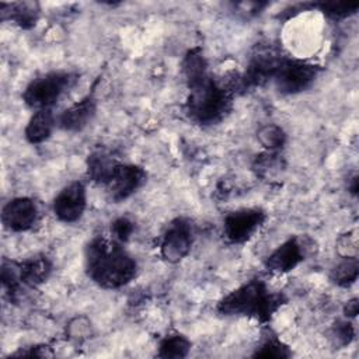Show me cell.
Here are the masks:
<instances>
[{
  "mask_svg": "<svg viewBox=\"0 0 359 359\" xmlns=\"http://www.w3.org/2000/svg\"><path fill=\"white\" fill-rule=\"evenodd\" d=\"M135 230V224L133 222H130L128 217H118L116 220H114V223L111 224V234L112 238H115L116 241L122 243V241H128L129 237L132 236Z\"/></svg>",
  "mask_w": 359,
  "mask_h": 359,
  "instance_id": "24",
  "label": "cell"
},
{
  "mask_svg": "<svg viewBox=\"0 0 359 359\" xmlns=\"http://www.w3.org/2000/svg\"><path fill=\"white\" fill-rule=\"evenodd\" d=\"M97 111V101L93 95H86L80 101L66 108L57 118L56 123L60 129L67 132H79L84 129Z\"/></svg>",
  "mask_w": 359,
  "mask_h": 359,
  "instance_id": "12",
  "label": "cell"
},
{
  "mask_svg": "<svg viewBox=\"0 0 359 359\" xmlns=\"http://www.w3.org/2000/svg\"><path fill=\"white\" fill-rule=\"evenodd\" d=\"M359 311V304H358V299H351L346 302L345 304V309H344V313L346 317H356Z\"/></svg>",
  "mask_w": 359,
  "mask_h": 359,
  "instance_id": "28",
  "label": "cell"
},
{
  "mask_svg": "<svg viewBox=\"0 0 359 359\" xmlns=\"http://www.w3.org/2000/svg\"><path fill=\"white\" fill-rule=\"evenodd\" d=\"M332 335H334L335 341L339 345H348L353 339L355 331H353V327L351 325V323H348V321H338L334 325Z\"/></svg>",
  "mask_w": 359,
  "mask_h": 359,
  "instance_id": "26",
  "label": "cell"
},
{
  "mask_svg": "<svg viewBox=\"0 0 359 359\" xmlns=\"http://www.w3.org/2000/svg\"><path fill=\"white\" fill-rule=\"evenodd\" d=\"M318 70V66L306 60L282 57L272 79L279 93L297 94L311 86Z\"/></svg>",
  "mask_w": 359,
  "mask_h": 359,
  "instance_id": "5",
  "label": "cell"
},
{
  "mask_svg": "<svg viewBox=\"0 0 359 359\" xmlns=\"http://www.w3.org/2000/svg\"><path fill=\"white\" fill-rule=\"evenodd\" d=\"M118 164L119 163L107 151L95 150L87 158V174L93 181L107 185Z\"/></svg>",
  "mask_w": 359,
  "mask_h": 359,
  "instance_id": "17",
  "label": "cell"
},
{
  "mask_svg": "<svg viewBox=\"0 0 359 359\" xmlns=\"http://www.w3.org/2000/svg\"><path fill=\"white\" fill-rule=\"evenodd\" d=\"M1 285H3L4 292L10 296V299L14 300L22 286L17 262L7 261V259L3 261V264H1Z\"/></svg>",
  "mask_w": 359,
  "mask_h": 359,
  "instance_id": "20",
  "label": "cell"
},
{
  "mask_svg": "<svg viewBox=\"0 0 359 359\" xmlns=\"http://www.w3.org/2000/svg\"><path fill=\"white\" fill-rule=\"evenodd\" d=\"M314 7H318L328 17L339 20L351 14H355L359 7V3L358 1H323V3L314 4Z\"/></svg>",
  "mask_w": 359,
  "mask_h": 359,
  "instance_id": "22",
  "label": "cell"
},
{
  "mask_svg": "<svg viewBox=\"0 0 359 359\" xmlns=\"http://www.w3.org/2000/svg\"><path fill=\"white\" fill-rule=\"evenodd\" d=\"M55 126H56V118L50 111V108L38 109L29 118L24 129V136L29 143L39 144L52 135V130Z\"/></svg>",
  "mask_w": 359,
  "mask_h": 359,
  "instance_id": "15",
  "label": "cell"
},
{
  "mask_svg": "<svg viewBox=\"0 0 359 359\" xmlns=\"http://www.w3.org/2000/svg\"><path fill=\"white\" fill-rule=\"evenodd\" d=\"M283 303L285 297L280 293H272L264 280L251 279L224 296L217 304V311L224 316H247L265 323Z\"/></svg>",
  "mask_w": 359,
  "mask_h": 359,
  "instance_id": "3",
  "label": "cell"
},
{
  "mask_svg": "<svg viewBox=\"0 0 359 359\" xmlns=\"http://www.w3.org/2000/svg\"><path fill=\"white\" fill-rule=\"evenodd\" d=\"M146 182V172L135 164H118L112 177L107 182L111 201L122 202L133 195Z\"/></svg>",
  "mask_w": 359,
  "mask_h": 359,
  "instance_id": "9",
  "label": "cell"
},
{
  "mask_svg": "<svg viewBox=\"0 0 359 359\" xmlns=\"http://www.w3.org/2000/svg\"><path fill=\"white\" fill-rule=\"evenodd\" d=\"M191 349V342L181 334H170L160 341L157 355L160 358H185Z\"/></svg>",
  "mask_w": 359,
  "mask_h": 359,
  "instance_id": "18",
  "label": "cell"
},
{
  "mask_svg": "<svg viewBox=\"0 0 359 359\" xmlns=\"http://www.w3.org/2000/svg\"><path fill=\"white\" fill-rule=\"evenodd\" d=\"M67 332L70 338H76V339L87 338V335L90 334V323L83 317H77L73 321H70L67 327Z\"/></svg>",
  "mask_w": 359,
  "mask_h": 359,
  "instance_id": "27",
  "label": "cell"
},
{
  "mask_svg": "<svg viewBox=\"0 0 359 359\" xmlns=\"http://www.w3.org/2000/svg\"><path fill=\"white\" fill-rule=\"evenodd\" d=\"M192 245V227L188 220L178 217L170 223L160 243L161 257L172 264L184 259Z\"/></svg>",
  "mask_w": 359,
  "mask_h": 359,
  "instance_id": "7",
  "label": "cell"
},
{
  "mask_svg": "<svg viewBox=\"0 0 359 359\" xmlns=\"http://www.w3.org/2000/svg\"><path fill=\"white\" fill-rule=\"evenodd\" d=\"M304 259V248L297 237H290L282 243L272 254L266 258V268L271 272L286 273L294 269Z\"/></svg>",
  "mask_w": 359,
  "mask_h": 359,
  "instance_id": "13",
  "label": "cell"
},
{
  "mask_svg": "<svg viewBox=\"0 0 359 359\" xmlns=\"http://www.w3.org/2000/svg\"><path fill=\"white\" fill-rule=\"evenodd\" d=\"M358 259L356 258H344L331 272V280L338 286H349L358 279Z\"/></svg>",
  "mask_w": 359,
  "mask_h": 359,
  "instance_id": "19",
  "label": "cell"
},
{
  "mask_svg": "<svg viewBox=\"0 0 359 359\" xmlns=\"http://www.w3.org/2000/svg\"><path fill=\"white\" fill-rule=\"evenodd\" d=\"M74 77L67 72H49L34 79L22 91V101L34 109L50 108L73 84Z\"/></svg>",
  "mask_w": 359,
  "mask_h": 359,
  "instance_id": "4",
  "label": "cell"
},
{
  "mask_svg": "<svg viewBox=\"0 0 359 359\" xmlns=\"http://www.w3.org/2000/svg\"><path fill=\"white\" fill-rule=\"evenodd\" d=\"M254 356L258 358H289L290 351L278 338L268 337L255 351Z\"/></svg>",
  "mask_w": 359,
  "mask_h": 359,
  "instance_id": "23",
  "label": "cell"
},
{
  "mask_svg": "<svg viewBox=\"0 0 359 359\" xmlns=\"http://www.w3.org/2000/svg\"><path fill=\"white\" fill-rule=\"evenodd\" d=\"M266 213L259 208H245L229 213L223 222L224 237L233 244L248 241L264 224Z\"/></svg>",
  "mask_w": 359,
  "mask_h": 359,
  "instance_id": "6",
  "label": "cell"
},
{
  "mask_svg": "<svg viewBox=\"0 0 359 359\" xmlns=\"http://www.w3.org/2000/svg\"><path fill=\"white\" fill-rule=\"evenodd\" d=\"M258 140L259 143L268 149V150H276L280 149L286 142V133L283 129L275 123H269L262 126L258 130Z\"/></svg>",
  "mask_w": 359,
  "mask_h": 359,
  "instance_id": "21",
  "label": "cell"
},
{
  "mask_svg": "<svg viewBox=\"0 0 359 359\" xmlns=\"http://www.w3.org/2000/svg\"><path fill=\"white\" fill-rule=\"evenodd\" d=\"M189 94L187 98V114L191 121L199 125L219 123L231 111L233 90L212 76L203 73L187 80Z\"/></svg>",
  "mask_w": 359,
  "mask_h": 359,
  "instance_id": "2",
  "label": "cell"
},
{
  "mask_svg": "<svg viewBox=\"0 0 359 359\" xmlns=\"http://www.w3.org/2000/svg\"><path fill=\"white\" fill-rule=\"evenodd\" d=\"M280 59L282 57L271 48L258 49L251 56L245 73L240 77L241 87L248 88L266 83L269 79L273 77Z\"/></svg>",
  "mask_w": 359,
  "mask_h": 359,
  "instance_id": "11",
  "label": "cell"
},
{
  "mask_svg": "<svg viewBox=\"0 0 359 359\" xmlns=\"http://www.w3.org/2000/svg\"><path fill=\"white\" fill-rule=\"evenodd\" d=\"M86 205V187L80 181H73L55 196L53 213L63 223H74L83 216Z\"/></svg>",
  "mask_w": 359,
  "mask_h": 359,
  "instance_id": "8",
  "label": "cell"
},
{
  "mask_svg": "<svg viewBox=\"0 0 359 359\" xmlns=\"http://www.w3.org/2000/svg\"><path fill=\"white\" fill-rule=\"evenodd\" d=\"M84 266L88 278L104 289L128 285L136 275V261L115 238L97 236L84 250Z\"/></svg>",
  "mask_w": 359,
  "mask_h": 359,
  "instance_id": "1",
  "label": "cell"
},
{
  "mask_svg": "<svg viewBox=\"0 0 359 359\" xmlns=\"http://www.w3.org/2000/svg\"><path fill=\"white\" fill-rule=\"evenodd\" d=\"M38 217V206L34 199L18 196L10 199L1 210V222L10 231L21 233L29 230Z\"/></svg>",
  "mask_w": 359,
  "mask_h": 359,
  "instance_id": "10",
  "label": "cell"
},
{
  "mask_svg": "<svg viewBox=\"0 0 359 359\" xmlns=\"http://www.w3.org/2000/svg\"><path fill=\"white\" fill-rule=\"evenodd\" d=\"M337 250L342 258H356V251H358L356 233H348L341 236L337 241Z\"/></svg>",
  "mask_w": 359,
  "mask_h": 359,
  "instance_id": "25",
  "label": "cell"
},
{
  "mask_svg": "<svg viewBox=\"0 0 359 359\" xmlns=\"http://www.w3.org/2000/svg\"><path fill=\"white\" fill-rule=\"evenodd\" d=\"M17 264L21 283L29 287L43 283L52 272V262L45 255H35Z\"/></svg>",
  "mask_w": 359,
  "mask_h": 359,
  "instance_id": "14",
  "label": "cell"
},
{
  "mask_svg": "<svg viewBox=\"0 0 359 359\" xmlns=\"http://www.w3.org/2000/svg\"><path fill=\"white\" fill-rule=\"evenodd\" d=\"M0 13L1 20H11L21 28H31L38 21L39 7L36 3L32 1L1 3Z\"/></svg>",
  "mask_w": 359,
  "mask_h": 359,
  "instance_id": "16",
  "label": "cell"
}]
</instances>
